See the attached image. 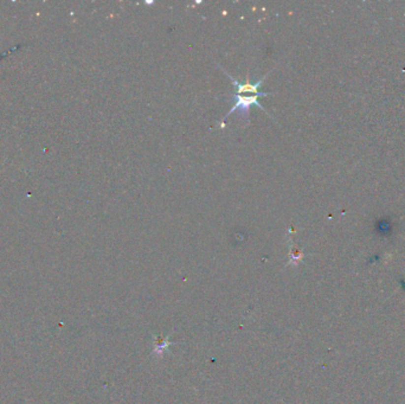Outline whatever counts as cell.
Masks as SVG:
<instances>
[{"label":"cell","instance_id":"cell-1","mask_svg":"<svg viewBox=\"0 0 405 404\" xmlns=\"http://www.w3.org/2000/svg\"><path fill=\"white\" fill-rule=\"evenodd\" d=\"M260 97H261L260 95H248V96H246V95H243V94H234V98H235L234 107L229 110L228 114L224 116L223 120L220 121L219 126L223 128V127L225 126V120L228 119V116L231 114V113L236 112V110H238V113H240V118L242 119V120L248 122V124L250 122L249 110L250 108H251V106H256L257 108H260L263 110V112H266V109L262 107L260 100H258Z\"/></svg>","mask_w":405,"mask_h":404},{"label":"cell","instance_id":"cell-2","mask_svg":"<svg viewBox=\"0 0 405 404\" xmlns=\"http://www.w3.org/2000/svg\"><path fill=\"white\" fill-rule=\"evenodd\" d=\"M222 70L225 72L226 75H228V77L230 80L234 82V84L236 86V88H237V93H235V94H244V93H252L253 95H260V96H268V95H272V93H264V92H260V87L262 86V83H263V81L266 80L267 76H263L261 78V80H258L256 83H251L250 82V78L249 76H247V80L246 82L242 83V82H238L236 78H234L231 76V75L228 74L224 69Z\"/></svg>","mask_w":405,"mask_h":404}]
</instances>
